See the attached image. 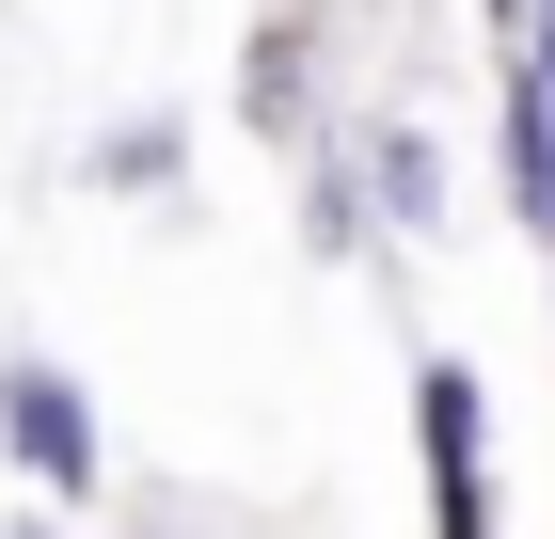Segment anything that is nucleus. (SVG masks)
I'll list each match as a JSON object with an SVG mask.
<instances>
[{
	"label": "nucleus",
	"instance_id": "f257e3e1",
	"mask_svg": "<svg viewBox=\"0 0 555 539\" xmlns=\"http://www.w3.org/2000/svg\"><path fill=\"white\" fill-rule=\"evenodd\" d=\"M0 460H16L48 508H95V476H112V428H95V397L48 365V349H0Z\"/></svg>",
	"mask_w": 555,
	"mask_h": 539
},
{
	"label": "nucleus",
	"instance_id": "f03ea898",
	"mask_svg": "<svg viewBox=\"0 0 555 539\" xmlns=\"http://www.w3.org/2000/svg\"><path fill=\"white\" fill-rule=\"evenodd\" d=\"M413 460H428V539H492V397L461 349L413 365Z\"/></svg>",
	"mask_w": 555,
	"mask_h": 539
},
{
	"label": "nucleus",
	"instance_id": "7ed1b4c3",
	"mask_svg": "<svg viewBox=\"0 0 555 539\" xmlns=\"http://www.w3.org/2000/svg\"><path fill=\"white\" fill-rule=\"evenodd\" d=\"M365 207L382 222H444V143L428 127H365Z\"/></svg>",
	"mask_w": 555,
	"mask_h": 539
},
{
	"label": "nucleus",
	"instance_id": "20e7f679",
	"mask_svg": "<svg viewBox=\"0 0 555 539\" xmlns=\"http://www.w3.org/2000/svg\"><path fill=\"white\" fill-rule=\"evenodd\" d=\"M365 222H382V207H365V159H318V175H301V239H318V254H365Z\"/></svg>",
	"mask_w": 555,
	"mask_h": 539
},
{
	"label": "nucleus",
	"instance_id": "39448f33",
	"mask_svg": "<svg viewBox=\"0 0 555 539\" xmlns=\"http://www.w3.org/2000/svg\"><path fill=\"white\" fill-rule=\"evenodd\" d=\"M95 191H175V127H159V112L112 127V143H95Z\"/></svg>",
	"mask_w": 555,
	"mask_h": 539
},
{
	"label": "nucleus",
	"instance_id": "423d86ee",
	"mask_svg": "<svg viewBox=\"0 0 555 539\" xmlns=\"http://www.w3.org/2000/svg\"><path fill=\"white\" fill-rule=\"evenodd\" d=\"M16 539H48V524H16Z\"/></svg>",
	"mask_w": 555,
	"mask_h": 539
}]
</instances>
